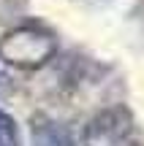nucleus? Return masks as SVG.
Masks as SVG:
<instances>
[{
  "label": "nucleus",
  "instance_id": "1",
  "mask_svg": "<svg viewBox=\"0 0 144 146\" xmlns=\"http://www.w3.org/2000/svg\"><path fill=\"white\" fill-rule=\"evenodd\" d=\"M57 54V35L41 22H16L0 38V60L16 70H38Z\"/></svg>",
  "mask_w": 144,
  "mask_h": 146
},
{
  "label": "nucleus",
  "instance_id": "2",
  "mask_svg": "<svg viewBox=\"0 0 144 146\" xmlns=\"http://www.w3.org/2000/svg\"><path fill=\"white\" fill-rule=\"evenodd\" d=\"M136 122L125 106L101 108L82 130V146H136Z\"/></svg>",
  "mask_w": 144,
  "mask_h": 146
},
{
  "label": "nucleus",
  "instance_id": "3",
  "mask_svg": "<svg viewBox=\"0 0 144 146\" xmlns=\"http://www.w3.org/2000/svg\"><path fill=\"white\" fill-rule=\"evenodd\" d=\"M30 135H33V146H76L68 127L46 114H35L30 119Z\"/></svg>",
  "mask_w": 144,
  "mask_h": 146
},
{
  "label": "nucleus",
  "instance_id": "4",
  "mask_svg": "<svg viewBox=\"0 0 144 146\" xmlns=\"http://www.w3.org/2000/svg\"><path fill=\"white\" fill-rule=\"evenodd\" d=\"M0 146H25L16 119L5 108H0Z\"/></svg>",
  "mask_w": 144,
  "mask_h": 146
},
{
  "label": "nucleus",
  "instance_id": "5",
  "mask_svg": "<svg viewBox=\"0 0 144 146\" xmlns=\"http://www.w3.org/2000/svg\"><path fill=\"white\" fill-rule=\"evenodd\" d=\"M27 3L30 0H0V27H11L16 22H22Z\"/></svg>",
  "mask_w": 144,
  "mask_h": 146
},
{
  "label": "nucleus",
  "instance_id": "6",
  "mask_svg": "<svg viewBox=\"0 0 144 146\" xmlns=\"http://www.w3.org/2000/svg\"><path fill=\"white\" fill-rule=\"evenodd\" d=\"M131 33H133L136 43L144 49V0H139V3L133 5V11H131Z\"/></svg>",
  "mask_w": 144,
  "mask_h": 146
},
{
  "label": "nucleus",
  "instance_id": "7",
  "mask_svg": "<svg viewBox=\"0 0 144 146\" xmlns=\"http://www.w3.org/2000/svg\"><path fill=\"white\" fill-rule=\"evenodd\" d=\"M8 95H14V81H11V76L0 68V98H8Z\"/></svg>",
  "mask_w": 144,
  "mask_h": 146
},
{
  "label": "nucleus",
  "instance_id": "8",
  "mask_svg": "<svg viewBox=\"0 0 144 146\" xmlns=\"http://www.w3.org/2000/svg\"><path fill=\"white\" fill-rule=\"evenodd\" d=\"M136 146H141V143H136Z\"/></svg>",
  "mask_w": 144,
  "mask_h": 146
}]
</instances>
